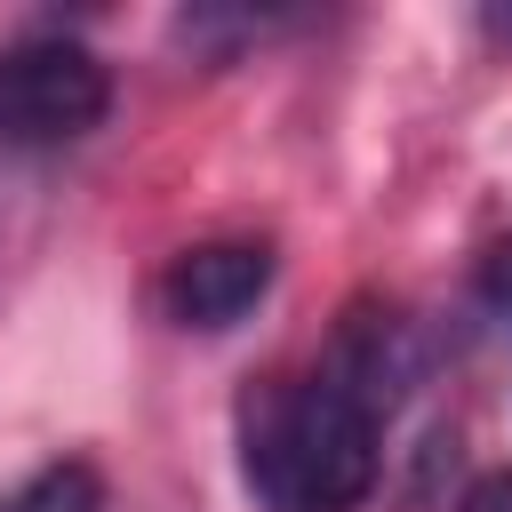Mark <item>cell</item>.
<instances>
[{
	"label": "cell",
	"instance_id": "obj_2",
	"mask_svg": "<svg viewBox=\"0 0 512 512\" xmlns=\"http://www.w3.org/2000/svg\"><path fill=\"white\" fill-rule=\"evenodd\" d=\"M112 112V72L80 40L0 48V144H72Z\"/></svg>",
	"mask_w": 512,
	"mask_h": 512
},
{
	"label": "cell",
	"instance_id": "obj_1",
	"mask_svg": "<svg viewBox=\"0 0 512 512\" xmlns=\"http://www.w3.org/2000/svg\"><path fill=\"white\" fill-rule=\"evenodd\" d=\"M240 472L264 512H352L384 472V400L344 368L272 384L248 400Z\"/></svg>",
	"mask_w": 512,
	"mask_h": 512
},
{
	"label": "cell",
	"instance_id": "obj_6",
	"mask_svg": "<svg viewBox=\"0 0 512 512\" xmlns=\"http://www.w3.org/2000/svg\"><path fill=\"white\" fill-rule=\"evenodd\" d=\"M464 512H512V472H496V480H480Z\"/></svg>",
	"mask_w": 512,
	"mask_h": 512
},
{
	"label": "cell",
	"instance_id": "obj_3",
	"mask_svg": "<svg viewBox=\"0 0 512 512\" xmlns=\"http://www.w3.org/2000/svg\"><path fill=\"white\" fill-rule=\"evenodd\" d=\"M272 272H280V256H272V240H256V232L192 240V248H176L168 272H160V312H168L176 328H200V336L240 328V320L272 296Z\"/></svg>",
	"mask_w": 512,
	"mask_h": 512
},
{
	"label": "cell",
	"instance_id": "obj_4",
	"mask_svg": "<svg viewBox=\"0 0 512 512\" xmlns=\"http://www.w3.org/2000/svg\"><path fill=\"white\" fill-rule=\"evenodd\" d=\"M0 512H104V472L88 456H64V464H40L32 480H16L0 496Z\"/></svg>",
	"mask_w": 512,
	"mask_h": 512
},
{
	"label": "cell",
	"instance_id": "obj_5",
	"mask_svg": "<svg viewBox=\"0 0 512 512\" xmlns=\"http://www.w3.org/2000/svg\"><path fill=\"white\" fill-rule=\"evenodd\" d=\"M472 296H480V312L512 336V240H496L488 256H480V272H472Z\"/></svg>",
	"mask_w": 512,
	"mask_h": 512
}]
</instances>
